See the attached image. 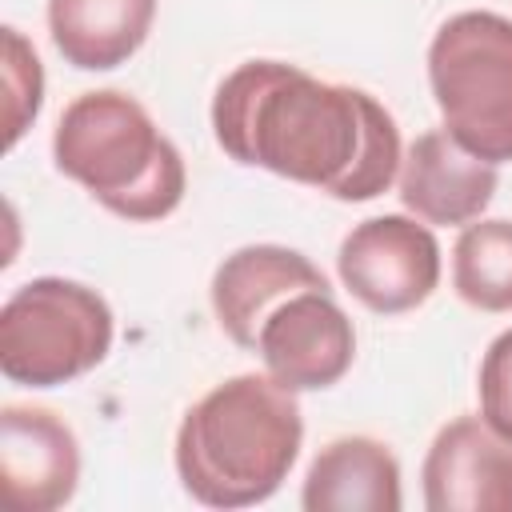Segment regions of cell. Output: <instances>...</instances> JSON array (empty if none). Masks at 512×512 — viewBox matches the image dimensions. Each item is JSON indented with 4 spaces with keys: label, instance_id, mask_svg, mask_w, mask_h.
<instances>
[{
    "label": "cell",
    "instance_id": "6da1fadb",
    "mask_svg": "<svg viewBox=\"0 0 512 512\" xmlns=\"http://www.w3.org/2000/svg\"><path fill=\"white\" fill-rule=\"evenodd\" d=\"M212 132L236 164L348 204L388 192L404 160L396 120L376 96L284 60L232 68L212 96Z\"/></svg>",
    "mask_w": 512,
    "mask_h": 512
},
{
    "label": "cell",
    "instance_id": "7a4b0ae2",
    "mask_svg": "<svg viewBox=\"0 0 512 512\" xmlns=\"http://www.w3.org/2000/svg\"><path fill=\"white\" fill-rule=\"evenodd\" d=\"M304 440L296 392L272 376H232L200 396L176 432V476L208 508L264 504L292 472Z\"/></svg>",
    "mask_w": 512,
    "mask_h": 512
},
{
    "label": "cell",
    "instance_id": "3957f363",
    "mask_svg": "<svg viewBox=\"0 0 512 512\" xmlns=\"http://www.w3.org/2000/svg\"><path fill=\"white\" fill-rule=\"evenodd\" d=\"M56 168L124 220H164L184 200V160L128 92L76 96L52 136Z\"/></svg>",
    "mask_w": 512,
    "mask_h": 512
},
{
    "label": "cell",
    "instance_id": "277c9868",
    "mask_svg": "<svg viewBox=\"0 0 512 512\" xmlns=\"http://www.w3.org/2000/svg\"><path fill=\"white\" fill-rule=\"evenodd\" d=\"M428 84L444 132L488 164L512 160V20L456 12L428 44Z\"/></svg>",
    "mask_w": 512,
    "mask_h": 512
},
{
    "label": "cell",
    "instance_id": "5b68a950",
    "mask_svg": "<svg viewBox=\"0 0 512 512\" xmlns=\"http://www.w3.org/2000/svg\"><path fill=\"white\" fill-rule=\"evenodd\" d=\"M112 348L108 300L76 280L40 276L0 308V372L24 388H56L92 372Z\"/></svg>",
    "mask_w": 512,
    "mask_h": 512
},
{
    "label": "cell",
    "instance_id": "8992f818",
    "mask_svg": "<svg viewBox=\"0 0 512 512\" xmlns=\"http://www.w3.org/2000/svg\"><path fill=\"white\" fill-rule=\"evenodd\" d=\"M336 268L364 308L396 316L424 304L440 284V244L428 224L388 212L360 220L344 236Z\"/></svg>",
    "mask_w": 512,
    "mask_h": 512
},
{
    "label": "cell",
    "instance_id": "52a82bcc",
    "mask_svg": "<svg viewBox=\"0 0 512 512\" xmlns=\"http://www.w3.org/2000/svg\"><path fill=\"white\" fill-rule=\"evenodd\" d=\"M256 352L272 380L292 392H316L332 388L352 368L356 332L348 312L332 300V288H308L264 320Z\"/></svg>",
    "mask_w": 512,
    "mask_h": 512
},
{
    "label": "cell",
    "instance_id": "ba28073f",
    "mask_svg": "<svg viewBox=\"0 0 512 512\" xmlns=\"http://www.w3.org/2000/svg\"><path fill=\"white\" fill-rule=\"evenodd\" d=\"M428 512H512V440L484 416L448 420L424 456Z\"/></svg>",
    "mask_w": 512,
    "mask_h": 512
},
{
    "label": "cell",
    "instance_id": "9c48e42d",
    "mask_svg": "<svg viewBox=\"0 0 512 512\" xmlns=\"http://www.w3.org/2000/svg\"><path fill=\"white\" fill-rule=\"evenodd\" d=\"M0 480L12 512H56L80 480V448L48 408L4 404L0 412Z\"/></svg>",
    "mask_w": 512,
    "mask_h": 512
},
{
    "label": "cell",
    "instance_id": "30bf717a",
    "mask_svg": "<svg viewBox=\"0 0 512 512\" xmlns=\"http://www.w3.org/2000/svg\"><path fill=\"white\" fill-rule=\"evenodd\" d=\"M328 288L324 272L284 244H248L220 260L212 276V312L232 344L256 348L264 320L296 292Z\"/></svg>",
    "mask_w": 512,
    "mask_h": 512
},
{
    "label": "cell",
    "instance_id": "8fae6325",
    "mask_svg": "<svg viewBox=\"0 0 512 512\" xmlns=\"http://www.w3.org/2000/svg\"><path fill=\"white\" fill-rule=\"evenodd\" d=\"M492 192L496 164L460 148L444 128L420 132L400 160V200L428 224H472Z\"/></svg>",
    "mask_w": 512,
    "mask_h": 512
},
{
    "label": "cell",
    "instance_id": "7c38bea8",
    "mask_svg": "<svg viewBox=\"0 0 512 512\" xmlns=\"http://www.w3.org/2000/svg\"><path fill=\"white\" fill-rule=\"evenodd\" d=\"M300 504L308 512H396L404 504L400 464L372 436H340L316 452Z\"/></svg>",
    "mask_w": 512,
    "mask_h": 512
},
{
    "label": "cell",
    "instance_id": "4fadbf2b",
    "mask_svg": "<svg viewBox=\"0 0 512 512\" xmlns=\"http://www.w3.org/2000/svg\"><path fill=\"white\" fill-rule=\"evenodd\" d=\"M156 20V0H48V32L60 56L84 72L124 64Z\"/></svg>",
    "mask_w": 512,
    "mask_h": 512
},
{
    "label": "cell",
    "instance_id": "5bb4252c",
    "mask_svg": "<svg viewBox=\"0 0 512 512\" xmlns=\"http://www.w3.org/2000/svg\"><path fill=\"white\" fill-rule=\"evenodd\" d=\"M452 288L480 312H512V220H472L452 248Z\"/></svg>",
    "mask_w": 512,
    "mask_h": 512
},
{
    "label": "cell",
    "instance_id": "9a60e30c",
    "mask_svg": "<svg viewBox=\"0 0 512 512\" xmlns=\"http://www.w3.org/2000/svg\"><path fill=\"white\" fill-rule=\"evenodd\" d=\"M4 88H8V144H16L24 128L36 120L44 96L40 60L16 28H4Z\"/></svg>",
    "mask_w": 512,
    "mask_h": 512
},
{
    "label": "cell",
    "instance_id": "2e32d148",
    "mask_svg": "<svg viewBox=\"0 0 512 512\" xmlns=\"http://www.w3.org/2000/svg\"><path fill=\"white\" fill-rule=\"evenodd\" d=\"M476 392H480V416L492 432H500L504 440H512V328L500 332L484 360H480V380H476Z\"/></svg>",
    "mask_w": 512,
    "mask_h": 512
}]
</instances>
